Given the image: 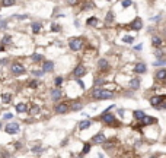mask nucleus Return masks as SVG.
Returning a JSON list of instances; mask_svg holds the SVG:
<instances>
[{
  "mask_svg": "<svg viewBox=\"0 0 166 158\" xmlns=\"http://www.w3.org/2000/svg\"><path fill=\"white\" fill-rule=\"evenodd\" d=\"M92 98L96 100V101H104V100H112L115 94L109 91L108 88H104V86H101V88H93L92 89Z\"/></svg>",
  "mask_w": 166,
  "mask_h": 158,
  "instance_id": "obj_1",
  "label": "nucleus"
},
{
  "mask_svg": "<svg viewBox=\"0 0 166 158\" xmlns=\"http://www.w3.org/2000/svg\"><path fill=\"white\" fill-rule=\"evenodd\" d=\"M7 69H9V73H10L12 76H15V78L23 76V75H26V72H28L26 66H25L22 62H18V60L10 62V64L7 66Z\"/></svg>",
  "mask_w": 166,
  "mask_h": 158,
  "instance_id": "obj_2",
  "label": "nucleus"
},
{
  "mask_svg": "<svg viewBox=\"0 0 166 158\" xmlns=\"http://www.w3.org/2000/svg\"><path fill=\"white\" fill-rule=\"evenodd\" d=\"M99 120L102 123H105L106 126H109V127H118L120 126V122L117 120L115 114H112L111 111H108V113L102 111V114L99 116Z\"/></svg>",
  "mask_w": 166,
  "mask_h": 158,
  "instance_id": "obj_3",
  "label": "nucleus"
},
{
  "mask_svg": "<svg viewBox=\"0 0 166 158\" xmlns=\"http://www.w3.org/2000/svg\"><path fill=\"white\" fill-rule=\"evenodd\" d=\"M3 130H5L7 135H18L19 132H21V123H18V122H6V124L3 126Z\"/></svg>",
  "mask_w": 166,
  "mask_h": 158,
  "instance_id": "obj_4",
  "label": "nucleus"
},
{
  "mask_svg": "<svg viewBox=\"0 0 166 158\" xmlns=\"http://www.w3.org/2000/svg\"><path fill=\"white\" fill-rule=\"evenodd\" d=\"M83 47H85V41L80 37H73V38L69 40V48L72 51H74V53L80 51Z\"/></svg>",
  "mask_w": 166,
  "mask_h": 158,
  "instance_id": "obj_5",
  "label": "nucleus"
},
{
  "mask_svg": "<svg viewBox=\"0 0 166 158\" xmlns=\"http://www.w3.org/2000/svg\"><path fill=\"white\" fill-rule=\"evenodd\" d=\"M0 44L3 45L6 50L10 48V47H13V45H15V38H13V35L9 34V32H5V34L0 37Z\"/></svg>",
  "mask_w": 166,
  "mask_h": 158,
  "instance_id": "obj_6",
  "label": "nucleus"
},
{
  "mask_svg": "<svg viewBox=\"0 0 166 158\" xmlns=\"http://www.w3.org/2000/svg\"><path fill=\"white\" fill-rule=\"evenodd\" d=\"M86 73H88V68H86L83 63H77V64L74 66V69H73V78L74 79H80Z\"/></svg>",
  "mask_w": 166,
  "mask_h": 158,
  "instance_id": "obj_7",
  "label": "nucleus"
},
{
  "mask_svg": "<svg viewBox=\"0 0 166 158\" xmlns=\"http://www.w3.org/2000/svg\"><path fill=\"white\" fill-rule=\"evenodd\" d=\"M155 123H157V118L152 117V116H149V114H146V116L137 123V126L138 127H146V126H152V124H155Z\"/></svg>",
  "mask_w": 166,
  "mask_h": 158,
  "instance_id": "obj_8",
  "label": "nucleus"
},
{
  "mask_svg": "<svg viewBox=\"0 0 166 158\" xmlns=\"http://www.w3.org/2000/svg\"><path fill=\"white\" fill-rule=\"evenodd\" d=\"M69 110H70V107H69V104L64 102V101L57 102V104L54 106V113L55 114H66Z\"/></svg>",
  "mask_w": 166,
  "mask_h": 158,
  "instance_id": "obj_9",
  "label": "nucleus"
},
{
  "mask_svg": "<svg viewBox=\"0 0 166 158\" xmlns=\"http://www.w3.org/2000/svg\"><path fill=\"white\" fill-rule=\"evenodd\" d=\"M54 69H55V63L53 60H44V62L41 63V70L44 73H51Z\"/></svg>",
  "mask_w": 166,
  "mask_h": 158,
  "instance_id": "obj_10",
  "label": "nucleus"
},
{
  "mask_svg": "<svg viewBox=\"0 0 166 158\" xmlns=\"http://www.w3.org/2000/svg\"><path fill=\"white\" fill-rule=\"evenodd\" d=\"M133 72H134L136 75H144L146 72H147V64H146V63H143V62L134 63Z\"/></svg>",
  "mask_w": 166,
  "mask_h": 158,
  "instance_id": "obj_11",
  "label": "nucleus"
},
{
  "mask_svg": "<svg viewBox=\"0 0 166 158\" xmlns=\"http://www.w3.org/2000/svg\"><path fill=\"white\" fill-rule=\"evenodd\" d=\"M128 86H130V89L131 91H138L140 89V86H141V79L138 78V76L130 78L128 79Z\"/></svg>",
  "mask_w": 166,
  "mask_h": 158,
  "instance_id": "obj_12",
  "label": "nucleus"
},
{
  "mask_svg": "<svg viewBox=\"0 0 166 158\" xmlns=\"http://www.w3.org/2000/svg\"><path fill=\"white\" fill-rule=\"evenodd\" d=\"M163 101H166V95H153V97H150V100H149L150 106L153 108L159 107Z\"/></svg>",
  "mask_w": 166,
  "mask_h": 158,
  "instance_id": "obj_13",
  "label": "nucleus"
},
{
  "mask_svg": "<svg viewBox=\"0 0 166 158\" xmlns=\"http://www.w3.org/2000/svg\"><path fill=\"white\" fill-rule=\"evenodd\" d=\"M28 107L29 104L26 101H19L15 104V111L16 114H28Z\"/></svg>",
  "mask_w": 166,
  "mask_h": 158,
  "instance_id": "obj_14",
  "label": "nucleus"
},
{
  "mask_svg": "<svg viewBox=\"0 0 166 158\" xmlns=\"http://www.w3.org/2000/svg\"><path fill=\"white\" fill-rule=\"evenodd\" d=\"M12 101H13V94H12V92L5 91V92L0 94V102H2L3 106H9V104H12Z\"/></svg>",
  "mask_w": 166,
  "mask_h": 158,
  "instance_id": "obj_15",
  "label": "nucleus"
},
{
  "mask_svg": "<svg viewBox=\"0 0 166 158\" xmlns=\"http://www.w3.org/2000/svg\"><path fill=\"white\" fill-rule=\"evenodd\" d=\"M61 97H63V91L60 88H53L50 91V98L53 102H58L61 100Z\"/></svg>",
  "mask_w": 166,
  "mask_h": 158,
  "instance_id": "obj_16",
  "label": "nucleus"
},
{
  "mask_svg": "<svg viewBox=\"0 0 166 158\" xmlns=\"http://www.w3.org/2000/svg\"><path fill=\"white\" fill-rule=\"evenodd\" d=\"M29 59H31V62L35 63V64H37V63H42L45 60L44 54H42V53H39V51H34L32 54L29 56Z\"/></svg>",
  "mask_w": 166,
  "mask_h": 158,
  "instance_id": "obj_17",
  "label": "nucleus"
},
{
  "mask_svg": "<svg viewBox=\"0 0 166 158\" xmlns=\"http://www.w3.org/2000/svg\"><path fill=\"white\" fill-rule=\"evenodd\" d=\"M31 31H32L34 35L41 34V31H42V22H39V21H32V22H31Z\"/></svg>",
  "mask_w": 166,
  "mask_h": 158,
  "instance_id": "obj_18",
  "label": "nucleus"
},
{
  "mask_svg": "<svg viewBox=\"0 0 166 158\" xmlns=\"http://www.w3.org/2000/svg\"><path fill=\"white\" fill-rule=\"evenodd\" d=\"M96 64H98V69H99L101 72H106V70H109V68H111L109 62H108L106 59H104V57H102V59H99Z\"/></svg>",
  "mask_w": 166,
  "mask_h": 158,
  "instance_id": "obj_19",
  "label": "nucleus"
},
{
  "mask_svg": "<svg viewBox=\"0 0 166 158\" xmlns=\"http://www.w3.org/2000/svg\"><path fill=\"white\" fill-rule=\"evenodd\" d=\"M41 113V106H38L37 102H32V104H29V107H28V114H31V116H37V114Z\"/></svg>",
  "mask_w": 166,
  "mask_h": 158,
  "instance_id": "obj_20",
  "label": "nucleus"
},
{
  "mask_svg": "<svg viewBox=\"0 0 166 158\" xmlns=\"http://www.w3.org/2000/svg\"><path fill=\"white\" fill-rule=\"evenodd\" d=\"M155 79L159 82H165L166 81V69H157L155 73Z\"/></svg>",
  "mask_w": 166,
  "mask_h": 158,
  "instance_id": "obj_21",
  "label": "nucleus"
},
{
  "mask_svg": "<svg viewBox=\"0 0 166 158\" xmlns=\"http://www.w3.org/2000/svg\"><path fill=\"white\" fill-rule=\"evenodd\" d=\"M26 85L31 88V89H38L39 85H41V79H37V78H31L29 81L26 82Z\"/></svg>",
  "mask_w": 166,
  "mask_h": 158,
  "instance_id": "obj_22",
  "label": "nucleus"
},
{
  "mask_svg": "<svg viewBox=\"0 0 166 158\" xmlns=\"http://www.w3.org/2000/svg\"><path fill=\"white\" fill-rule=\"evenodd\" d=\"M130 27H131V29H134V31H140V29L143 28V21H141L140 18H136V19H133V22L130 23Z\"/></svg>",
  "mask_w": 166,
  "mask_h": 158,
  "instance_id": "obj_23",
  "label": "nucleus"
},
{
  "mask_svg": "<svg viewBox=\"0 0 166 158\" xmlns=\"http://www.w3.org/2000/svg\"><path fill=\"white\" fill-rule=\"evenodd\" d=\"M106 141V136L104 135V133H102V132H99V133H96V135L93 136V138H92V142H93V143H98V145H102V143H104V142Z\"/></svg>",
  "mask_w": 166,
  "mask_h": 158,
  "instance_id": "obj_24",
  "label": "nucleus"
},
{
  "mask_svg": "<svg viewBox=\"0 0 166 158\" xmlns=\"http://www.w3.org/2000/svg\"><path fill=\"white\" fill-rule=\"evenodd\" d=\"M92 126V120L90 118H86V120H82L79 122V130H86Z\"/></svg>",
  "mask_w": 166,
  "mask_h": 158,
  "instance_id": "obj_25",
  "label": "nucleus"
},
{
  "mask_svg": "<svg viewBox=\"0 0 166 158\" xmlns=\"http://www.w3.org/2000/svg\"><path fill=\"white\" fill-rule=\"evenodd\" d=\"M162 44H163V40H162L160 37H157V35H153V37H152V45H153L155 48L162 47Z\"/></svg>",
  "mask_w": 166,
  "mask_h": 158,
  "instance_id": "obj_26",
  "label": "nucleus"
},
{
  "mask_svg": "<svg viewBox=\"0 0 166 158\" xmlns=\"http://www.w3.org/2000/svg\"><path fill=\"white\" fill-rule=\"evenodd\" d=\"M86 25H88V27H95V28H96V27L99 25V19H98L96 16H90V18L86 19Z\"/></svg>",
  "mask_w": 166,
  "mask_h": 158,
  "instance_id": "obj_27",
  "label": "nucleus"
},
{
  "mask_svg": "<svg viewBox=\"0 0 166 158\" xmlns=\"http://www.w3.org/2000/svg\"><path fill=\"white\" fill-rule=\"evenodd\" d=\"M29 73L32 75L34 78H37V79H41L42 78V76H44V72H42V70H41V69H31V70H29Z\"/></svg>",
  "mask_w": 166,
  "mask_h": 158,
  "instance_id": "obj_28",
  "label": "nucleus"
},
{
  "mask_svg": "<svg viewBox=\"0 0 166 158\" xmlns=\"http://www.w3.org/2000/svg\"><path fill=\"white\" fill-rule=\"evenodd\" d=\"M144 116H146V113H144L143 110H134L133 111V118L134 120H137V122H140Z\"/></svg>",
  "mask_w": 166,
  "mask_h": 158,
  "instance_id": "obj_29",
  "label": "nucleus"
},
{
  "mask_svg": "<svg viewBox=\"0 0 166 158\" xmlns=\"http://www.w3.org/2000/svg\"><path fill=\"white\" fill-rule=\"evenodd\" d=\"M106 84V79L105 78H95L93 79V86L95 88H101Z\"/></svg>",
  "mask_w": 166,
  "mask_h": 158,
  "instance_id": "obj_30",
  "label": "nucleus"
},
{
  "mask_svg": "<svg viewBox=\"0 0 166 158\" xmlns=\"http://www.w3.org/2000/svg\"><path fill=\"white\" fill-rule=\"evenodd\" d=\"M10 19H16V21H26V19H29V15L28 13H23V15H19V13H15V15H12Z\"/></svg>",
  "mask_w": 166,
  "mask_h": 158,
  "instance_id": "obj_31",
  "label": "nucleus"
},
{
  "mask_svg": "<svg viewBox=\"0 0 166 158\" xmlns=\"http://www.w3.org/2000/svg\"><path fill=\"white\" fill-rule=\"evenodd\" d=\"M10 62H12L10 57H7V56L0 57V68H7V66L10 64Z\"/></svg>",
  "mask_w": 166,
  "mask_h": 158,
  "instance_id": "obj_32",
  "label": "nucleus"
},
{
  "mask_svg": "<svg viewBox=\"0 0 166 158\" xmlns=\"http://www.w3.org/2000/svg\"><path fill=\"white\" fill-rule=\"evenodd\" d=\"M114 21H115V15H114V12L109 10L105 16V25H109V23H112Z\"/></svg>",
  "mask_w": 166,
  "mask_h": 158,
  "instance_id": "obj_33",
  "label": "nucleus"
},
{
  "mask_svg": "<svg viewBox=\"0 0 166 158\" xmlns=\"http://www.w3.org/2000/svg\"><path fill=\"white\" fill-rule=\"evenodd\" d=\"M13 117H15V114L12 113V111H5V113L2 114V120L3 122H10V120H13Z\"/></svg>",
  "mask_w": 166,
  "mask_h": 158,
  "instance_id": "obj_34",
  "label": "nucleus"
},
{
  "mask_svg": "<svg viewBox=\"0 0 166 158\" xmlns=\"http://www.w3.org/2000/svg\"><path fill=\"white\" fill-rule=\"evenodd\" d=\"M83 108V104L80 101H73V104L70 106V110L72 111H80Z\"/></svg>",
  "mask_w": 166,
  "mask_h": 158,
  "instance_id": "obj_35",
  "label": "nucleus"
},
{
  "mask_svg": "<svg viewBox=\"0 0 166 158\" xmlns=\"http://www.w3.org/2000/svg\"><path fill=\"white\" fill-rule=\"evenodd\" d=\"M16 5V0H0V6L2 7H10V6Z\"/></svg>",
  "mask_w": 166,
  "mask_h": 158,
  "instance_id": "obj_36",
  "label": "nucleus"
},
{
  "mask_svg": "<svg viewBox=\"0 0 166 158\" xmlns=\"http://www.w3.org/2000/svg\"><path fill=\"white\" fill-rule=\"evenodd\" d=\"M9 28V19H0V32H6Z\"/></svg>",
  "mask_w": 166,
  "mask_h": 158,
  "instance_id": "obj_37",
  "label": "nucleus"
},
{
  "mask_svg": "<svg viewBox=\"0 0 166 158\" xmlns=\"http://www.w3.org/2000/svg\"><path fill=\"white\" fill-rule=\"evenodd\" d=\"M155 57H156V59H165V57H166V51L162 50V47L156 48V50H155Z\"/></svg>",
  "mask_w": 166,
  "mask_h": 158,
  "instance_id": "obj_38",
  "label": "nucleus"
},
{
  "mask_svg": "<svg viewBox=\"0 0 166 158\" xmlns=\"http://www.w3.org/2000/svg\"><path fill=\"white\" fill-rule=\"evenodd\" d=\"M153 66L155 68H160V66H166V57L165 59H156L153 62Z\"/></svg>",
  "mask_w": 166,
  "mask_h": 158,
  "instance_id": "obj_39",
  "label": "nucleus"
},
{
  "mask_svg": "<svg viewBox=\"0 0 166 158\" xmlns=\"http://www.w3.org/2000/svg\"><path fill=\"white\" fill-rule=\"evenodd\" d=\"M64 84V78L63 76H55L54 78V85H55V88H60L61 85Z\"/></svg>",
  "mask_w": 166,
  "mask_h": 158,
  "instance_id": "obj_40",
  "label": "nucleus"
},
{
  "mask_svg": "<svg viewBox=\"0 0 166 158\" xmlns=\"http://www.w3.org/2000/svg\"><path fill=\"white\" fill-rule=\"evenodd\" d=\"M31 152L32 154H42L44 152V148L41 147V145H35V147L31 148Z\"/></svg>",
  "mask_w": 166,
  "mask_h": 158,
  "instance_id": "obj_41",
  "label": "nucleus"
},
{
  "mask_svg": "<svg viewBox=\"0 0 166 158\" xmlns=\"http://www.w3.org/2000/svg\"><path fill=\"white\" fill-rule=\"evenodd\" d=\"M122 43H125V44H133V43H134V37L124 35V37H122Z\"/></svg>",
  "mask_w": 166,
  "mask_h": 158,
  "instance_id": "obj_42",
  "label": "nucleus"
},
{
  "mask_svg": "<svg viewBox=\"0 0 166 158\" xmlns=\"http://www.w3.org/2000/svg\"><path fill=\"white\" fill-rule=\"evenodd\" d=\"M60 31H61V27L58 23H55V22L51 23V32H60Z\"/></svg>",
  "mask_w": 166,
  "mask_h": 158,
  "instance_id": "obj_43",
  "label": "nucleus"
},
{
  "mask_svg": "<svg viewBox=\"0 0 166 158\" xmlns=\"http://www.w3.org/2000/svg\"><path fill=\"white\" fill-rule=\"evenodd\" d=\"M131 5H133L131 0H122L121 2V7H124V9H125V7H130Z\"/></svg>",
  "mask_w": 166,
  "mask_h": 158,
  "instance_id": "obj_44",
  "label": "nucleus"
},
{
  "mask_svg": "<svg viewBox=\"0 0 166 158\" xmlns=\"http://www.w3.org/2000/svg\"><path fill=\"white\" fill-rule=\"evenodd\" d=\"M89 151H90V143H85V145H83V151H82V155H85V154H88Z\"/></svg>",
  "mask_w": 166,
  "mask_h": 158,
  "instance_id": "obj_45",
  "label": "nucleus"
},
{
  "mask_svg": "<svg viewBox=\"0 0 166 158\" xmlns=\"http://www.w3.org/2000/svg\"><path fill=\"white\" fill-rule=\"evenodd\" d=\"M160 19H162V15H156V16L150 18V21H152V22H159Z\"/></svg>",
  "mask_w": 166,
  "mask_h": 158,
  "instance_id": "obj_46",
  "label": "nucleus"
},
{
  "mask_svg": "<svg viewBox=\"0 0 166 158\" xmlns=\"http://www.w3.org/2000/svg\"><path fill=\"white\" fill-rule=\"evenodd\" d=\"M124 114H125V110H124V108H118V116H120V117H124Z\"/></svg>",
  "mask_w": 166,
  "mask_h": 158,
  "instance_id": "obj_47",
  "label": "nucleus"
},
{
  "mask_svg": "<svg viewBox=\"0 0 166 158\" xmlns=\"http://www.w3.org/2000/svg\"><path fill=\"white\" fill-rule=\"evenodd\" d=\"M74 81L77 82V84H79V86H80L82 89H85V84H83V81H82V79H74Z\"/></svg>",
  "mask_w": 166,
  "mask_h": 158,
  "instance_id": "obj_48",
  "label": "nucleus"
},
{
  "mask_svg": "<svg viewBox=\"0 0 166 158\" xmlns=\"http://www.w3.org/2000/svg\"><path fill=\"white\" fill-rule=\"evenodd\" d=\"M134 50H136V51H141V50H143V45H141V44L134 45Z\"/></svg>",
  "mask_w": 166,
  "mask_h": 158,
  "instance_id": "obj_49",
  "label": "nucleus"
},
{
  "mask_svg": "<svg viewBox=\"0 0 166 158\" xmlns=\"http://www.w3.org/2000/svg\"><path fill=\"white\" fill-rule=\"evenodd\" d=\"M22 148V143L21 142H15V149H21Z\"/></svg>",
  "mask_w": 166,
  "mask_h": 158,
  "instance_id": "obj_50",
  "label": "nucleus"
},
{
  "mask_svg": "<svg viewBox=\"0 0 166 158\" xmlns=\"http://www.w3.org/2000/svg\"><path fill=\"white\" fill-rule=\"evenodd\" d=\"M0 53H6V48L2 44H0Z\"/></svg>",
  "mask_w": 166,
  "mask_h": 158,
  "instance_id": "obj_51",
  "label": "nucleus"
},
{
  "mask_svg": "<svg viewBox=\"0 0 166 158\" xmlns=\"http://www.w3.org/2000/svg\"><path fill=\"white\" fill-rule=\"evenodd\" d=\"M98 158H104V154H98Z\"/></svg>",
  "mask_w": 166,
  "mask_h": 158,
  "instance_id": "obj_52",
  "label": "nucleus"
},
{
  "mask_svg": "<svg viewBox=\"0 0 166 158\" xmlns=\"http://www.w3.org/2000/svg\"><path fill=\"white\" fill-rule=\"evenodd\" d=\"M3 129V123H2V120H0V130Z\"/></svg>",
  "mask_w": 166,
  "mask_h": 158,
  "instance_id": "obj_53",
  "label": "nucleus"
},
{
  "mask_svg": "<svg viewBox=\"0 0 166 158\" xmlns=\"http://www.w3.org/2000/svg\"><path fill=\"white\" fill-rule=\"evenodd\" d=\"M106 2H112V0H106Z\"/></svg>",
  "mask_w": 166,
  "mask_h": 158,
  "instance_id": "obj_54",
  "label": "nucleus"
}]
</instances>
